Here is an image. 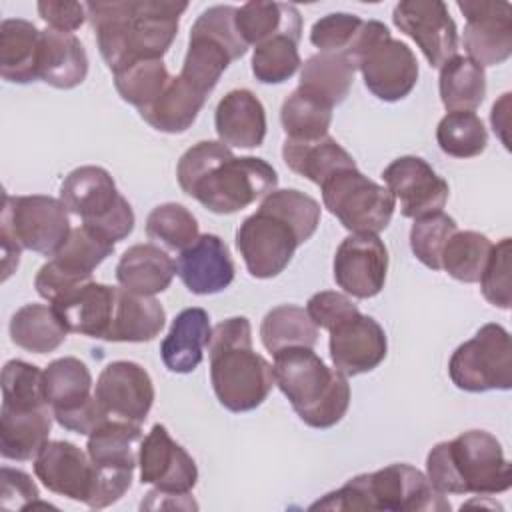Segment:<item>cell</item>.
<instances>
[{
  "mask_svg": "<svg viewBox=\"0 0 512 512\" xmlns=\"http://www.w3.org/2000/svg\"><path fill=\"white\" fill-rule=\"evenodd\" d=\"M36 478L54 494L88 502L92 488V460L88 452L68 440H48L34 458Z\"/></svg>",
  "mask_w": 512,
  "mask_h": 512,
  "instance_id": "obj_21",
  "label": "cell"
},
{
  "mask_svg": "<svg viewBox=\"0 0 512 512\" xmlns=\"http://www.w3.org/2000/svg\"><path fill=\"white\" fill-rule=\"evenodd\" d=\"M438 90L448 112H474L486 96V72L468 56L456 54L440 66Z\"/></svg>",
  "mask_w": 512,
  "mask_h": 512,
  "instance_id": "obj_37",
  "label": "cell"
},
{
  "mask_svg": "<svg viewBox=\"0 0 512 512\" xmlns=\"http://www.w3.org/2000/svg\"><path fill=\"white\" fill-rule=\"evenodd\" d=\"M140 482L160 492L186 494L198 482L194 458L168 434L164 424H154L140 446Z\"/></svg>",
  "mask_w": 512,
  "mask_h": 512,
  "instance_id": "obj_19",
  "label": "cell"
},
{
  "mask_svg": "<svg viewBox=\"0 0 512 512\" xmlns=\"http://www.w3.org/2000/svg\"><path fill=\"white\" fill-rule=\"evenodd\" d=\"M310 510H384V512H448L450 502L418 468L390 464L350 478L338 490L316 500Z\"/></svg>",
  "mask_w": 512,
  "mask_h": 512,
  "instance_id": "obj_7",
  "label": "cell"
},
{
  "mask_svg": "<svg viewBox=\"0 0 512 512\" xmlns=\"http://www.w3.org/2000/svg\"><path fill=\"white\" fill-rule=\"evenodd\" d=\"M60 200L82 224L110 240H124L134 230V210L118 192L114 178L100 166L74 168L60 186Z\"/></svg>",
  "mask_w": 512,
  "mask_h": 512,
  "instance_id": "obj_10",
  "label": "cell"
},
{
  "mask_svg": "<svg viewBox=\"0 0 512 512\" xmlns=\"http://www.w3.org/2000/svg\"><path fill=\"white\" fill-rule=\"evenodd\" d=\"M218 140L234 148H256L266 138V110L252 90L224 94L214 112Z\"/></svg>",
  "mask_w": 512,
  "mask_h": 512,
  "instance_id": "obj_24",
  "label": "cell"
},
{
  "mask_svg": "<svg viewBox=\"0 0 512 512\" xmlns=\"http://www.w3.org/2000/svg\"><path fill=\"white\" fill-rule=\"evenodd\" d=\"M492 242L488 236L474 230H458L452 234L444 246L440 266L454 280L464 284H474L480 280L486 262L492 252Z\"/></svg>",
  "mask_w": 512,
  "mask_h": 512,
  "instance_id": "obj_40",
  "label": "cell"
},
{
  "mask_svg": "<svg viewBox=\"0 0 512 512\" xmlns=\"http://www.w3.org/2000/svg\"><path fill=\"white\" fill-rule=\"evenodd\" d=\"M176 274L198 296L218 294L234 280V262L226 242L216 234H200L176 260Z\"/></svg>",
  "mask_w": 512,
  "mask_h": 512,
  "instance_id": "obj_22",
  "label": "cell"
},
{
  "mask_svg": "<svg viewBox=\"0 0 512 512\" xmlns=\"http://www.w3.org/2000/svg\"><path fill=\"white\" fill-rule=\"evenodd\" d=\"M88 76V56L82 42L72 32L42 30L38 78L54 88L70 90Z\"/></svg>",
  "mask_w": 512,
  "mask_h": 512,
  "instance_id": "obj_26",
  "label": "cell"
},
{
  "mask_svg": "<svg viewBox=\"0 0 512 512\" xmlns=\"http://www.w3.org/2000/svg\"><path fill=\"white\" fill-rule=\"evenodd\" d=\"M508 102H510V94H502V98L498 102H494L492 106V112H490V122H492V128L494 132L500 136L502 144L508 148V136H506V130H508V118H510V108H508Z\"/></svg>",
  "mask_w": 512,
  "mask_h": 512,
  "instance_id": "obj_55",
  "label": "cell"
},
{
  "mask_svg": "<svg viewBox=\"0 0 512 512\" xmlns=\"http://www.w3.org/2000/svg\"><path fill=\"white\" fill-rule=\"evenodd\" d=\"M282 158L286 166L320 186L334 172L356 168L354 158L330 134L318 140H290L282 144Z\"/></svg>",
  "mask_w": 512,
  "mask_h": 512,
  "instance_id": "obj_32",
  "label": "cell"
},
{
  "mask_svg": "<svg viewBox=\"0 0 512 512\" xmlns=\"http://www.w3.org/2000/svg\"><path fill=\"white\" fill-rule=\"evenodd\" d=\"M392 22L418 44L432 68L458 54V28L440 0H402L394 6Z\"/></svg>",
  "mask_w": 512,
  "mask_h": 512,
  "instance_id": "obj_14",
  "label": "cell"
},
{
  "mask_svg": "<svg viewBox=\"0 0 512 512\" xmlns=\"http://www.w3.org/2000/svg\"><path fill=\"white\" fill-rule=\"evenodd\" d=\"M426 476L444 496H492L512 486V468L502 444L484 430H468L438 442L426 456Z\"/></svg>",
  "mask_w": 512,
  "mask_h": 512,
  "instance_id": "obj_5",
  "label": "cell"
},
{
  "mask_svg": "<svg viewBox=\"0 0 512 512\" xmlns=\"http://www.w3.org/2000/svg\"><path fill=\"white\" fill-rule=\"evenodd\" d=\"M454 232H458V224L444 212L418 218L410 228V248L424 266L430 270H442L440 258Z\"/></svg>",
  "mask_w": 512,
  "mask_h": 512,
  "instance_id": "obj_47",
  "label": "cell"
},
{
  "mask_svg": "<svg viewBox=\"0 0 512 512\" xmlns=\"http://www.w3.org/2000/svg\"><path fill=\"white\" fill-rule=\"evenodd\" d=\"M388 250L378 234H350L334 254V280L348 296L366 300L384 288Z\"/></svg>",
  "mask_w": 512,
  "mask_h": 512,
  "instance_id": "obj_17",
  "label": "cell"
},
{
  "mask_svg": "<svg viewBox=\"0 0 512 512\" xmlns=\"http://www.w3.org/2000/svg\"><path fill=\"white\" fill-rule=\"evenodd\" d=\"M274 384L310 428H332L348 412V376L328 368L314 348L294 346L274 354Z\"/></svg>",
  "mask_w": 512,
  "mask_h": 512,
  "instance_id": "obj_6",
  "label": "cell"
},
{
  "mask_svg": "<svg viewBox=\"0 0 512 512\" xmlns=\"http://www.w3.org/2000/svg\"><path fill=\"white\" fill-rule=\"evenodd\" d=\"M116 304V286L88 280L66 294H62L50 306L58 312L68 332L104 340Z\"/></svg>",
  "mask_w": 512,
  "mask_h": 512,
  "instance_id": "obj_23",
  "label": "cell"
},
{
  "mask_svg": "<svg viewBox=\"0 0 512 512\" xmlns=\"http://www.w3.org/2000/svg\"><path fill=\"white\" fill-rule=\"evenodd\" d=\"M166 324V312L154 296L134 294L122 286L116 288V304L108 342H150Z\"/></svg>",
  "mask_w": 512,
  "mask_h": 512,
  "instance_id": "obj_28",
  "label": "cell"
},
{
  "mask_svg": "<svg viewBox=\"0 0 512 512\" xmlns=\"http://www.w3.org/2000/svg\"><path fill=\"white\" fill-rule=\"evenodd\" d=\"M42 30L22 18L0 24V76L6 82L30 84L38 78Z\"/></svg>",
  "mask_w": 512,
  "mask_h": 512,
  "instance_id": "obj_29",
  "label": "cell"
},
{
  "mask_svg": "<svg viewBox=\"0 0 512 512\" xmlns=\"http://www.w3.org/2000/svg\"><path fill=\"white\" fill-rule=\"evenodd\" d=\"M456 388L466 392L512 388V342L500 324H484L470 340L460 344L448 362Z\"/></svg>",
  "mask_w": 512,
  "mask_h": 512,
  "instance_id": "obj_13",
  "label": "cell"
},
{
  "mask_svg": "<svg viewBox=\"0 0 512 512\" xmlns=\"http://www.w3.org/2000/svg\"><path fill=\"white\" fill-rule=\"evenodd\" d=\"M306 312L318 328L332 330L336 324L354 316L360 310L348 294L334 292V290H322V292H316L314 296H310V300L306 302Z\"/></svg>",
  "mask_w": 512,
  "mask_h": 512,
  "instance_id": "obj_52",
  "label": "cell"
},
{
  "mask_svg": "<svg viewBox=\"0 0 512 512\" xmlns=\"http://www.w3.org/2000/svg\"><path fill=\"white\" fill-rule=\"evenodd\" d=\"M364 22L366 20H362L360 16L348 12L326 14L312 24L310 42L320 48V52L344 54L350 58V52L354 50L364 28Z\"/></svg>",
  "mask_w": 512,
  "mask_h": 512,
  "instance_id": "obj_49",
  "label": "cell"
},
{
  "mask_svg": "<svg viewBox=\"0 0 512 512\" xmlns=\"http://www.w3.org/2000/svg\"><path fill=\"white\" fill-rule=\"evenodd\" d=\"M366 88L384 102L406 98L418 82V60L408 44L392 38L378 20H366L350 54Z\"/></svg>",
  "mask_w": 512,
  "mask_h": 512,
  "instance_id": "obj_11",
  "label": "cell"
},
{
  "mask_svg": "<svg viewBox=\"0 0 512 512\" xmlns=\"http://www.w3.org/2000/svg\"><path fill=\"white\" fill-rule=\"evenodd\" d=\"M12 342L28 352L46 354L54 352L68 336V328L58 312L48 304H26L10 318Z\"/></svg>",
  "mask_w": 512,
  "mask_h": 512,
  "instance_id": "obj_36",
  "label": "cell"
},
{
  "mask_svg": "<svg viewBox=\"0 0 512 512\" xmlns=\"http://www.w3.org/2000/svg\"><path fill=\"white\" fill-rule=\"evenodd\" d=\"M54 420L70 432L76 434H92L98 426H102L106 420H110V416L106 414V410L102 408V404L96 400V396H92L86 404L74 408V410H66V412H54Z\"/></svg>",
  "mask_w": 512,
  "mask_h": 512,
  "instance_id": "obj_54",
  "label": "cell"
},
{
  "mask_svg": "<svg viewBox=\"0 0 512 512\" xmlns=\"http://www.w3.org/2000/svg\"><path fill=\"white\" fill-rule=\"evenodd\" d=\"M70 232L68 208L60 198L44 194H6L0 216L4 280L18 268L22 250L54 256L64 246Z\"/></svg>",
  "mask_w": 512,
  "mask_h": 512,
  "instance_id": "obj_8",
  "label": "cell"
},
{
  "mask_svg": "<svg viewBox=\"0 0 512 512\" xmlns=\"http://www.w3.org/2000/svg\"><path fill=\"white\" fill-rule=\"evenodd\" d=\"M234 6L206 8L190 28L188 50L180 70V78L202 94H210L230 62L248 52V44L236 28Z\"/></svg>",
  "mask_w": 512,
  "mask_h": 512,
  "instance_id": "obj_9",
  "label": "cell"
},
{
  "mask_svg": "<svg viewBox=\"0 0 512 512\" xmlns=\"http://www.w3.org/2000/svg\"><path fill=\"white\" fill-rule=\"evenodd\" d=\"M50 406L44 392V370L24 360H8L2 368V408L36 410Z\"/></svg>",
  "mask_w": 512,
  "mask_h": 512,
  "instance_id": "obj_44",
  "label": "cell"
},
{
  "mask_svg": "<svg viewBox=\"0 0 512 512\" xmlns=\"http://www.w3.org/2000/svg\"><path fill=\"white\" fill-rule=\"evenodd\" d=\"M206 98V94L190 86L180 76H172L164 92L148 108L140 110V116L158 132L182 134L196 122Z\"/></svg>",
  "mask_w": 512,
  "mask_h": 512,
  "instance_id": "obj_33",
  "label": "cell"
},
{
  "mask_svg": "<svg viewBox=\"0 0 512 512\" xmlns=\"http://www.w3.org/2000/svg\"><path fill=\"white\" fill-rule=\"evenodd\" d=\"M298 42L292 36H274L252 52V74L262 84H282L302 66Z\"/></svg>",
  "mask_w": 512,
  "mask_h": 512,
  "instance_id": "obj_46",
  "label": "cell"
},
{
  "mask_svg": "<svg viewBox=\"0 0 512 512\" xmlns=\"http://www.w3.org/2000/svg\"><path fill=\"white\" fill-rule=\"evenodd\" d=\"M210 334V316L204 308L194 306L178 312L160 344L164 366L176 374L196 370L204 358V348L210 342Z\"/></svg>",
  "mask_w": 512,
  "mask_h": 512,
  "instance_id": "obj_25",
  "label": "cell"
},
{
  "mask_svg": "<svg viewBox=\"0 0 512 512\" xmlns=\"http://www.w3.org/2000/svg\"><path fill=\"white\" fill-rule=\"evenodd\" d=\"M478 282L482 296L492 306L502 310L510 308V238H502L496 246H492L490 258Z\"/></svg>",
  "mask_w": 512,
  "mask_h": 512,
  "instance_id": "obj_50",
  "label": "cell"
},
{
  "mask_svg": "<svg viewBox=\"0 0 512 512\" xmlns=\"http://www.w3.org/2000/svg\"><path fill=\"white\" fill-rule=\"evenodd\" d=\"M458 10L466 18L462 44L470 60L498 66L512 54V6L500 0H460Z\"/></svg>",
  "mask_w": 512,
  "mask_h": 512,
  "instance_id": "obj_15",
  "label": "cell"
},
{
  "mask_svg": "<svg viewBox=\"0 0 512 512\" xmlns=\"http://www.w3.org/2000/svg\"><path fill=\"white\" fill-rule=\"evenodd\" d=\"M52 408L0 410V454L6 460H34L48 442L52 430Z\"/></svg>",
  "mask_w": 512,
  "mask_h": 512,
  "instance_id": "obj_30",
  "label": "cell"
},
{
  "mask_svg": "<svg viewBox=\"0 0 512 512\" xmlns=\"http://www.w3.org/2000/svg\"><path fill=\"white\" fill-rule=\"evenodd\" d=\"M92 386L88 366L74 356L56 358L44 368V392L52 414L86 404L94 396Z\"/></svg>",
  "mask_w": 512,
  "mask_h": 512,
  "instance_id": "obj_38",
  "label": "cell"
},
{
  "mask_svg": "<svg viewBox=\"0 0 512 512\" xmlns=\"http://www.w3.org/2000/svg\"><path fill=\"white\" fill-rule=\"evenodd\" d=\"M172 80L162 60H138L114 72V86L120 98L140 110L148 108Z\"/></svg>",
  "mask_w": 512,
  "mask_h": 512,
  "instance_id": "obj_42",
  "label": "cell"
},
{
  "mask_svg": "<svg viewBox=\"0 0 512 512\" xmlns=\"http://www.w3.org/2000/svg\"><path fill=\"white\" fill-rule=\"evenodd\" d=\"M178 186L214 214H234L266 198L278 186V174L262 158L234 156L220 140H200L176 166Z\"/></svg>",
  "mask_w": 512,
  "mask_h": 512,
  "instance_id": "obj_1",
  "label": "cell"
},
{
  "mask_svg": "<svg viewBox=\"0 0 512 512\" xmlns=\"http://www.w3.org/2000/svg\"><path fill=\"white\" fill-rule=\"evenodd\" d=\"M332 110L324 102L296 88L280 108V122L290 140H318L328 136Z\"/></svg>",
  "mask_w": 512,
  "mask_h": 512,
  "instance_id": "obj_41",
  "label": "cell"
},
{
  "mask_svg": "<svg viewBox=\"0 0 512 512\" xmlns=\"http://www.w3.org/2000/svg\"><path fill=\"white\" fill-rule=\"evenodd\" d=\"M382 178L406 218L418 220L442 212L448 202V182L420 156H400L392 160L384 168Z\"/></svg>",
  "mask_w": 512,
  "mask_h": 512,
  "instance_id": "obj_16",
  "label": "cell"
},
{
  "mask_svg": "<svg viewBox=\"0 0 512 512\" xmlns=\"http://www.w3.org/2000/svg\"><path fill=\"white\" fill-rule=\"evenodd\" d=\"M208 358L214 394L230 412L258 408L276 386L272 364L252 348V326L244 316L226 318L212 328Z\"/></svg>",
  "mask_w": 512,
  "mask_h": 512,
  "instance_id": "obj_4",
  "label": "cell"
},
{
  "mask_svg": "<svg viewBox=\"0 0 512 512\" xmlns=\"http://www.w3.org/2000/svg\"><path fill=\"white\" fill-rule=\"evenodd\" d=\"M328 332L332 364L344 376H358L370 372L378 368L386 358V332L372 316L356 312Z\"/></svg>",
  "mask_w": 512,
  "mask_h": 512,
  "instance_id": "obj_20",
  "label": "cell"
},
{
  "mask_svg": "<svg viewBox=\"0 0 512 512\" xmlns=\"http://www.w3.org/2000/svg\"><path fill=\"white\" fill-rule=\"evenodd\" d=\"M0 504L6 510H26V508H50V504L40 502V492L34 480L16 468L2 466L0 470Z\"/></svg>",
  "mask_w": 512,
  "mask_h": 512,
  "instance_id": "obj_51",
  "label": "cell"
},
{
  "mask_svg": "<svg viewBox=\"0 0 512 512\" xmlns=\"http://www.w3.org/2000/svg\"><path fill=\"white\" fill-rule=\"evenodd\" d=\"M112 252L114 244L110 240L102 238L100 234L82 224L78 228H72L68 240L52 258L70 270L92 274Z\"/></svg>",
  "mask_w": 512,
  "mask_h": 512,
  "instance_id": "obj_48",
  "label": "cell"
},
{
  "mask_svg": "<svg viewBox=\"0 0 512 512\" xmlns=\"http://www.w3.org/2000/svg\"><path fill=\"white\" fill-rule=\"evenodd\" d=\"M260 340L272 354L294 346L314 348L318 342V326L310 320L306 308L282 304L264 316L260 324Z\"/></svg>",
  "mask_w": 512,
  "mask_h": 512,
  "instance_id": "obj_39",
  "label": "cell"
},
{
  "mask_svg": "<svg viewBox=\"0 0 512 512\" xmlns=\"http://www.w3.org/2000/svg\"><path fill=\"white\" fill-rule=\"evenodd\" d=\"M146 234L150 240L166 246L168 250L182 252L198 236L196 216L182 204H158L146 218Z\"/></svg>",
  "mask_w": 512,
  "mask_h": 512,
  "instance_id": "obj_45",
  "label": "cell"
},
{
  "mask_svg": "<svg viewBox=\"0 0 512 512\" xmlns=\"http://www.w3.org/2000/svg\"><path fill=\"white\" fill-rule=\"evenodd\" d=\"M36 10L40 18L48 24V28L58 32H72L78 30L84 20H88L86 4L80 2H54V0H42L36 4Z\"/></svg>",
  "mask_w": 512,
  "mask_h": 512,
  "instance_id": "obj_53",
  "label": "cell"
},
{
  "mask_svg": "<svg viewBox=\"0 0 512 512\" xmlns=\"http://www.w3.org/2000/svg\"><path fill=\"white\" fill-rule=\"evenodd\" d=\"M354 72L356 64L348 56L318 52L302 64L298 88L334 108L346 100Z\"/></svg>",
  "mask_w": 512,
  "mask_h": 512,
  "instance_id": "obj_35",
  "label": "cell"
},
{
  "mask_svg": "<svg viewBox=\"0 0 512 512\" xmlns=\"http://www.w3.org/2000/svg\"><path fill=\"white\" fill-rule=\"evenodd\" d=\"M94 396L108 416L142 424L154 404V384L140 364L116 360L102 368Z\"/></svg>",
  "mask_w": 512,
  "mask_h": 512,
  "instance_id": "obj_18",
  "label": "cell"
},
{
  "mask_svg": "<svg viewBox=\"0 0 512 512\" xmlns=\"http://www.w3.org/2000/svg\"><path fill=\"white\" fill-rule=\"evenodd\" d=\"M176 276V262L156 244H134L130 246L118 266L116 280L122 288L142 294L156 296L164 292Z\"/></svg>",
  "mask_w": 512,
  "mask_h": 512,
  "instance_id": "obj_27",
  "label": "cell"
},
{
  "mask_svg": "<svg viewBox=\"0 0 512 512\" xmlns=\"http://www.w3.org/2000/svg\"><path fill=\"white\" fill-rule=\"evenodd\" d=\"M144 434L140 424L126 420H106L88 434L86 452L96 468L134 472L140 458Z\"/></svg>",
  "mask_w": 512,
  "mask_h": 512,
  "instance_id": "obj_31",
  "label": "cell"
},
{
  "mask_svg": "<svg viewBox=\"0 0 512 512\" xmlns=\"http://www.w3.org/2000/svg\"><path fill=\"white\" fill-rule=\"evenodd\" d=\"M324 208L352 234H378L392 220L396 200L388 188L364 176L358 168L334 172L320 184Z\"/></svg>",
  "mask_w": 512,
  "mask_h": 512,
  "instance_id": "obj_12",
  "label": "cell"
},
{
  "mask_svg": "<svg viewBox=\"0 0 512 512\" xmlns=\"http://www.w3.org/2000/svg\"><path fill=\"white\" fill-rule=\"evenodd\" d=\"M436 142L452 158H474L486 150L488 132L476 112H448L438 122Z\"/></svg>",
  "mask_w": 512,
  "mask_h": 512,
  "instance_id": "obj_43",
  "label": "cell"
},
{
  "mask_svg": "<svg viewBox=\"0 0 512 512\" xmlns=\"http://www.w3.org/2000/svg\"><path fill=\"white\" fill-rule=\"evenodd\" d=\"M320 224V204L296 190H274L258 210L244 218L236 248L254 278H274L286 270L298 246L310 240Z\"/></svg>",
  "mask_w": 512,
  "mask_h": 512,
  "instance_id": "obj_3",
  "label": "cell"
},
{
  "mask_svg": "<svg viewBox=\"0 0 512 512\" xmlns=\"http://www.w3.org/2000/svg\"><path fill=\"white\" fill-rule=\"evenodd\" d=\"M186 8L188 2L170 0L86 2L100 56L112 74L138 60H162Z\"/></svg>",
  "mask_w": 512,
  "mask_h": 512,
  "instance_id": "obj_2",
  "label": "cell"
},
{
  "mask_svg": "<svg viewBox=\"0 0 512 512\" xmlns=\"http://www.w3.org/2000/svg\"><path fill=\"white\" fill-rule=\"evenodd\" d=\"M236 28L244 42L258 46L274 36H302V16L294 4L246 2L236 10Z\"/></svg>",
  "mask_w": 512,
  "mask_h": 512,
  "instance_id": "obj_34",
  "label": "cell"
}]
</instances>
